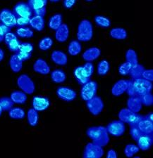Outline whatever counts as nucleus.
Segmentation results:
<instances>
[{
	"instance_id": "obj_44",
	"label": "nucleus",
	"mask_w": 153,
	"mask_h": 158,
	"mask_svg": "<svg viewBox=\"0 0 153 158\" xmlns=\"http://www.w3.org/2000/svg\"><path fill=\"white\" fill-rule=\"evenodd\" d=\"M83 68L85 73L88 77L91 78L92 75H93L94 73V65L91 62H86L84 65L83 66Z\"/></svg>"
},
{
	"instance_id": "obj_41",
	"label": "nucleus",
	"mask_w": 153,
	"mask_h": 158,
	"mask_svg": "<svg viewBox=\"0 0 153 158\" xmlns=\"http://www.w3.org/2000/svg\"><path fill=\"white\" fill-rule=\"evenodd\" d=\"M141 103L145 106H151L153 104V96L151 93H147L139 96Z\"/></svg>"
},
{
	"instance_id": "obj_36",
	"label": "nucleus",
	"mask_w": 153,
	"mask_h": 158,
	"mask_svg": "<svg viewBox=\"0 0 153 158\" xmlns=\"http://www.w3.org/2000/svg\"><path fill=\"white\" fill-rule=\"evenodd\" d=\"M53 45V40L51 37H46L42 38V39L40 41L39 44H38V47L39 49L42 51H47L50 49Z\"/></svg>"
},
{
	"instance_id": "obj_28",
	"label": "nucleus",
	"mask_w": 153,
	"mask_h": 158,
	"mask_svg": "<svg viewBox=\"0 0 153 158\" xmlns=\"http://www.w3.org/2000/svg\"><path fill=\"white\" fill-rule=\"evenodd\" d=\"M51 79L55 83H63L66 80V75L62 70H55L51 73Z\"/></svg>"
},
{
	"instance_id": "obj_35",
	"label": "nucleus",
	"mask_w": 153,
	"mask_h": 158,
	"mask_svg": "<svg viewBox=\"0 0 153 158\" xmlns=\"http://www.w3.org/2000/svg\"><path fill=\"white\" fill-rule=\"evenodd\" d=\"M18 37L21 38H30L33 36V31L27 27H19L16 30V34Z\"/></svg>"
},
{
	"instance_id": "obj_8",
	"label": "nucleus",
	"mask_w": 153,
	"mask_h": 158,
	"mask_svg": "<svg viewBox=\"0 0 153 158\" xmlns=\"http://www.w3.org/2000/svg\"><path fill=\"white\" fill-rule=\"evenodd\" d=\"M104 155L103 147L92 143L86 145L83 152V158H101Z\"/></svg>"
},
{
	"instance_id": "obj_59",
	"label": "nucleus",
	"mask_w": 153,
	"mask_h": 158,
	"mask_svg": "<svg viewBox=\"0 0 153 158\" xmlns=\"http://www.w3.org/2000/svg\"><path fill=\"white\" fill-rule=\"evenodd\" d=\"M86 2H93V0H85Z\"/></svg>"
},
{
	"instance_id": "obj_15",
	"label": "nucleus",
	"mask_w": 153,
	"mask_h": 158,
	"mask_svg": "<svg viewBox=\"0 0 153 158\" xmlns=\"http://www.w3.org/2000/svg\"><path fill=\"white\" fill-rule=\"evenodd\" d=\"M142 134L152 135L153 134V122L147 119L145 116L139 121L136 125Z\"/></svg>"
},
{
	"instance_id": "obj_16",
	"label": "nucleus",
	"mask_w": 153,
	"mask_h": 158,
	"mask_svg": "<svg viewBox=\"0 0 153 158\" xmlns=\"http://www.w3.org/2000/svg\"><path fill=\"white\" fill-rule=\"evenodd\" d=\"M33 70L35 72L42 75H46L50 73V68L44 59L38 58L33 64Z\"/></svg>"
},
{
	"instance_id": "obj_26",
	"label": "nucleus",
	"mask_w": 153,
	"mask_h": 158,
	"mask_svg": "<svg viewBox=\"0 0 153 158\" xmlns=\"http://www.w3.org/2000/svg\"><path fill=\"white\" fill-rule=\"evenodd\" d=\"M10 98L14 102V103L24 104L27 101V96L24 91H14L11 94Z\"/></svg>"
},
{
	"instance_id": "obj_2",
	"label": "nucleus",
	"mask_w": 153,
	"mask_h": 158,
	"mask_svg": "<svg viewBox=\"0 0 153 158\" xmlns=\"http://www.w3.org/2000/svg\"><path fill=\"white\" fill-rule=\"evenodd\" d=\"M86 134L92 140L93 143L102 147L106 146L110 140L107 130L106 127L103 126L90 127L87 129Z\"/></svg>"
},
{
	"instance_id": "obj_9",
	"label": "nucleus",
	"mask_w": 153,
	"mask_h": 158,
	"mask_svg": "<svg viewBox=\"0 0 153 158\" xmlns=\"http://www.w3.org/2000/svg\"><path fill=\"white\" fill-rule=\"evenodd\" d=\"M0 23L12 28L16 25V16L11 10L2 9L0 11Z\"/></svg>"
},
{
	"instance_id": "obj_6",
	"label": "nucleus",
	"mask_w": 153,
	"mask_h": 158,
	"mask_svg": "<svg viewBox=\"0 0 153 158\" xmlns=\"http://www.w3.org/2000/svg\"><path fill=\"white\" fill-rule=\"evenodd\" d=\"M17 85L22 91L26 94H32L35 90V86L33 81L25 74H23L18 77Z\"/></svg>"
},
{
	"instance_id": "obj_56",
	"label": "nucleus",
	"mask_w": 153,
	"mask_h": 158,
	"mask_svg": "<svg viewBox=\"0 0 153 158\" xmlns=\"http://www.w3.org/2000/svg\"><path fill=\"white\" fill-rule=\"evenodd\" d=\"M145 117L147 119H150V120H151V121L153 122V113H149L148 114H147V115H145Z\"/></svg>"
},
{
	"instance_id": "obj_4",
	"label": "nucleus",
	"mask_w": 153,
	"mask_h": 158,
	"mask_svg": "<svg viewBox=\"0 0 153 158\" xmlns=\"http://www.w3.org/2000/svg\"><path fill=\"white\" fill-rule=\"evenodd\" d=\"M142 117L143 116L136 113H133L128 108L121 109L119 113V120L123 122L124 123L129 124L130 127L136 126Z\"/></svg>"
},
{
	"instance_id": "obj_46",
	"label": "nucleus",
	"mask_w": 153,
	"mask_h": 158,
	"mask_svg": "<svg viewBox=\"0 0 153 158\" xmlns=\"http://www.w3.org/2000/svg\"><path fill=\"white\" fill-rule=\"evenodd\" d=\"M21 52L32 53L33 51V45L29 42H23L21 43L19 47V50Z\"/></svg>"
},
{
	"instance_id": "obj_55",
	"label": "nucleus",
	"mask_w": 153,
	"mask_h": 158,
	"mask_svg": "<svg viewBox=\"0 0 153 158\" xmlns=\"http://www.w3.org/2000/svg\"><path fill=\"white\" fill-rule=\"evenodd\" d=\"M4 58V52L2 49H0V62L3 60Z\"/></svg>"
},
{
	"instance_id": "obj_40",
	"label": "nucleus",
	"mask_w": 153,
	"mask_h": 158,
	"mask_svg": "<svg viewBox=\"0 0 153 158\" xmlns=\"http://www.w3.org/2000/svg\"><path fill=\"white\" fill-rule=\"evenodd\" d=\"M14 106V102L9 97L0 98V106L3 111H7L11 109Z\"/></svg>"
},
{
	"instance_id": "obj_3",
	"label": "nucleus",
	"mask_w": 153,
	"mask_h": 158,
	"mask_svg": "<svg viewBox=\"0 0 153 158\" xmlns=\"http://www.w3.org/2000/svg\"><path fill=\"white\" fill-rule=\"evenodd\" d=\"M93 27L90 20L84 19L78 24L76 37L80 42H88L93 37Z\"/></svg>"
},
{
	"instance_id": "obj_21",
	"label": "nucleus",
	"mask_w": 153,
	"mask_h": 158,
	"mask_svg": "<svg viewBox=\"0 0 153 158\" xmlns=\"http://www.w3.org/2000/svg\"><path fill=\"white\" fill-rule=\"evenodd\" d=\"M51 59L56 65H65L68 63V57L62 51L55 50L51 54Z\"/></svg>"
},
{
	"instance_id": "obj_14",
	"label": "nucleus",
	"mask_w": 153,
	"mask_h": 158,
	"mask_svg": "<svg viewBox=\"0 0 153 158\" xmlns=\"http://www.w3.org/2000/svg\"><path fill=\"white\" fill-rule=\"evenodd\" d=\"M33 108L35 110L43 111L47 110L50 106V101L49 98L43 97V96H35L33 98Z\"/></svg>"
},
{
	"instance_id": "obj_13",
	"label": "nucleus",
	"mask_w": 153,
	"mask_h": 158,
	"mask_svg": "<svg viewBox=\"0 0 153 158\" xmlns=\"http://www.w3.org/2000/svg\"><path fill=\"white\" fill-rule=\"evenodd\" d=\"M130 84V80H120L117 81L114 84L111 88V94L112 95L119 97L125 93L128 89Z\"/></svg>"
},
{
	"instance_id": "obj_49",
	"label": "nucleus",
	"mask_w": 153,
	"mask_h": 158,
	"mask_svg": "<svg viewBox=\"0 0 153 158\" xmlns=\"http://www.w3.org/2000/svg\"><path fill=\"white\" fill-rule=\"evenodd\" d=\"M142 77L145 80H148L150 81H152L153 80V70H144L142 74Z\"/></svg>"
},
{
	"instance_id": "obj_32",
	"label": "nucleus",
	"mask_w": 153,
	"mask_h": 158,
	"mask_svg": "<svg viewBox=\"0 0 153 158\" xmlns=\"http://www.w3.org/2000/svg\"><path fill=\"white\" fill-rule=\"evenodd\" d=\"M9 115L11 119H22L25 118V113L21 108H11L9 110Z\"/></svg>"
},
{
	"instance_id": "obj_52",
	"label": "nucleus",
	"mask_w": 153,
	"mask_h": 158,
	"mask_svg": "<svg viewBox=\"0 0 153 158\" xmlns=\"http://www.w3.org/2000/svg\"><path fill=\"white\" fill-rule=\"evenodd\" d=\"M76 0H63V5L66 9H71L76 4Z\"/></svg>"
},
{
	"instance_id": "obj_48",
	"label": "nucleus",
	"mask_w": 153,
	"mask_h": 158,
	"mask_svg": "<svg viewBox=\"0 0 153 158\" xmlns=\"http://www.w3.org/2000/svg\"><path fill=\"white\" fill-rule=\"evenodd\" d=\"M11 31V28L6 26L4 24L0 23V42H2L4 40V36L7 32Z\"/></svg>"
},
{
	"instance_id": "obj_38",
	"label": "nucleus",
	"mask_w": 153,
	"mask_h": 158,
	"mask_svg": "<svg viewBox=\"0 0 153 158\" xmlns=\"http://www.w3.org/2000/svg\"><path fill=\"white\" fill-rule=\"evenodd\" d=\"M48 0H28V4L31 8L33 11L38 9L45 7L47 4Z\"/></svg>"
},
{
	"instance_id": "obj_45",
	"label": "nucleus",
	"mask_w": 153,
	"mask_h": 158,
	"mask_svg": "<svg viewBox=\"0 0 153 158\" xmlns=\"http://www.w3.org/2000/svg\"><path fill=\"white\" fill-rule=\"evenodd\" d=\"M142 134L138 128L136 126H132L130 129V135L131 138L134 140L135 141H137V140L139 139V137L141 136Z\"/></svg>"
},
{
	"instance_id": "obj_10",
	"label": "nucleus",
	"mask_w": 153,
	"mask_h": 158,
	"mask_svg": "<svg viewBox=\"0 0 153 158\" xmlns=\"http://www.w3.org/2000/svg\"><path fill=\"white\" fill-rule=\"evenodd\" d=\"M109 135L116 137H119L124 134L126 127L121 120H114L109 123L106 127Z\"/></svg>"
},
{
	"instance_id": "obj_47",
	"label": "nucleus",
	"mask_w": 153,
	"mask_h": 158,
	"mask_svg": "<svg viewBox=\"0 0 153 158\" xmlns=\"http://www.w3.org/2000/svg\"><path fill=\"white\" fill-rule=\"evenodd\" d=\"M30 18L16 17V25L18 27H24L29 25Z\"/></svg>"
},
{
	"instance_id": "obj_42",
	"label": "nucleus",
	"mask_w": 153,
	"mask_h": 158,
	"mask_svg": "<svg viewBox=\"0 0 153 158\" xmlns=\"http://www.w3.org/2000/svg\"><path fill=\"white\" fill-rule=\"evenodd\" d=\"M132 66L133 65L131 64V63L127 62V61L123 63L119 67V74H120L121 75H124V76L129 75V73L131 72V70L132 68Z\"/></svg>"
},
{
	"instance_id": "obj_7",
	"label": "nucleus",
	"mask_w": 153,
	"mask_h": 158,
	"mask_svg": "<svg viewBox=\"0 0 153 158\" xmlns=\"http://www.w3.org/2000/svg\"><path fill=\"white\" fill-rule=\"evenodd\" d=\"M86 106L89 112L94 116L99 115L104 108V102L99 96H94L93 98L86 101Z\"/></svg>"
},
{
	"instance_id": "obj_43",
	"label": "nucleus",
	"mask_w": 153,
	"mask_h": 158,
	"mask_svg": "<svg viewBox=\"0 0 153 158\" xmlns=\"http://www.w3.org/2000/svg\"><path fill=\"white\" fill-rule=\"evenodd\" d=\"M21 42H20L19 40L16 39L8 43V44H7V47H8V49L11 51V52L16 53L19 52V47H20V44H21Z\"/></svg>"
},
{
	"instance_id": "obj_30",
	"label": "nucleus",
	"mask_w": 153,
	"mask_h": 158,
	"mask_svg": "<svg viewBox=\"0 0 153 158\" xmlns=\"http://www.w3.org/2000/svg\"><path fill=\"white\" fill-rule=\"evenodd\" d=\"M27 119L29 125L31 127H35L38 123L39 115L37 110L34 108H30L28 110L27 113Z\"/></svg>"
},
{
	"instance_id": "obj_58",
	"label": "nucleus",
	"mask_w": 153,
	"mask_h": 158,
	"mask_svg": "<svg viewBox=\"0 0 153 158\" xmlns=\"http://www.w3.org/2000/svg\"><path fill=\"white\" fill-rule=\"evenodd\" d=\"M2 112H3V110H2V108H1V106H0V116L2 115Z\"/></svg>"
},
{
	"instance_id": "obj_57",
	"label": "nucleus",
	"mask_w": 153,
	"mask_h": 158,
	"mask_svg": "<svg viewBox=\"0 0 153 158\" xmlns=\"http://www.w3.org/2000/svg\"><path fill=\"white\" fill-rule=\"evenodd\" d=\"M60 0H50V2H54V3H55V2H59Z\"/></svg>"
},
{
	"instance_id": "obj_31",
	"label": "nucleus",
	"mask_w": 153,
	"mask_h": 158,
	"mask_svg": "<svg viewBox=\"0 0 153 158\" xmlns=\"http://www.w3.org/2000/svg\"><path fill=\"white\" fill-rule=\"evenodd\" d=\"M94 20L98 26L103 27V28H108L111 26V20L108 18L100 15H97L94 17Z\"/></svg>"
},
{
	"instance_id": "obj_37",
	"label": "nucleus",
	"mask_w": 153,
	"mask_h": 158,
	"mask_svg": "<svg viewBox=\"0 0 153 158\" xmlns=\"http://www.w3.org/2000/svg\"><path fill=\"white\" fill-rule=\"evenodd\" d=\"M126 60L127 62L131 63L132 65H134L138 63V58L136 52L133 49H129L126 53Z\"/></svg>"
},
{
	"instance_id": "obj_1",
	"label": "nucleus",
	"mask_w": 153,
	"mask_h": 158,
	"mask_svg": "<svg viewBox=\"0 0 153 158\" xmlns=\"http://www.w3.org/2000/svg\"><path fill=\"white\" fill-rule=\"evenodd\" d=\"M152 89V81L146 80L142 77L131 79L126 92L129 96H140L143 94L150 93Z\"/></svg>"
},
{
	"instance_id": "obj_17",
	"label": "nucleus",
	"mask_w": 153,
	"mask_h": 158,
	"mask_svg": "<svg viewBox=\"0 0 153 158\" xmlns=\"http://www.w3.org/2000/svg\"><path fill=\"white\" fill-rule=\"evenodd\" d=\"M68 36H69V28L65 23H62L55 30V39L59 42H65L68 40Z\"/></svg>"
},
{
	"instance_id": "obj_29",
	"label": "nucleus",
	"mask_w": 153,
	"mask_h": 158,
	"mask_svg": "<svg viewBox=\"0 0 153 158\" xmlns=\"http://www.w3.org/2000/svg\"><path fill=\"white\" fill-rule=\"evenodd\" d=\"M82 51V46L77 40L71 41L68 47V52L71 56H76Z\"/></svg>"
},
{
	"instance_id": "obj_24",
	"label": "nucleus",
	"mask_w": 153,
	"mask_h": 158,
	"mask_svg": "<svg viewBox=\"0 0 153 158\" xmlns=\"http://www.w3.org/2000/svg\"><path fill=\"white\" fill-rule=\"evenodd\" d=\"M9 65L14 73H19L22 70L23 61L20 59L16 53L12 55L9 60Z\"/></svg>"
},
{
	"instance_id": "obj_25",
	"label": "nucleus",
	"mask_w": 153,
	"mask_h": 158,
	"mask_svg": "<svg viewBox=\"0 0 153 158\" xmlns=\"http://www.w3.org/2000/svg\"><path fill=\"white\" fill-rule=\"evenodd\" d=\"M109 35L111 38L118 40H124L128 36L127 31L123 27H114L109 32Z\"/></svg>"
},
{
	"instance_id": "obj_22",
	"label": "nucleus",
	"mask_w": 153,
	"mask_h": 158,
	"mask_svg": "<svg viewBox=\"0 0 153 158\" xmlns=\"http://www.w3.org/2000/svg\"><path fill=\"white\" fill-rule=\"evenodd\" d=\"M73 75H74L76 78V80L81 85H83V84L90 80V78L88 77L85 71H84L83 66H78V67L76 68L74 70H73Z\"/></svg>"
},
{
	"instance_id": "obj_33",
	"label": "nucleus",
	"mask_w": 153,
	"mask_h": 158,
	"mask_svg": "<svg viewBox=\"0 0 153 158\" xmlns=\"http://www.w3.org/2000/svg\"><path fill=\"white\" fill-rule=\"evenodd\" d=\"M145 68L142 65L137 63V64L132 66V68L129 75H131L132 79H138L142 77V74Z\"/></svg>"
},
{
	"instance_id": "obj_12",
	"label": "nucleus",
	"mask_w": 153,
	"mask_h": 158,
	"mask_svg": "<svg viewBox=\"0 0 153 158\" xmlns=\"http://www.w3.org/2000/svg\"><path fill=\"white\" fill-rule=\"evenodd\" d=\"M56 93L60 99L67 102L74 101L77 96L76 91L67 86H59L57 88Z\"/></svg>"
},
{
	"instance_id": "obj_18",
	"label": "nucleus",
	"mask_w": 153,
	"mask_h": 158,
	"mask_svg": "<svg viewBox=\"0 0 153 158\" xmlns=\"http://www.w3.org/2000/svg\"><path fill=\"white\" fill-rule=\"evenodd\" d=\"M136 142L140 149L142 150H147L152 146L153 136L152 135L142 134Z\"/></svg>"
},
{
	"instance_id": "obj_51",
	"label": "nucleus",
	"mask_w": 153,
	"mask_h": 158,
	"mask_svg": "<svg viewBox=\"0 0 153 158\" xmlns=\"http://www.w3.org/2000/svg\"><path fill=\"white\" fill-rule=\"evenodd\" d=\"M16 39H18L17 35L16 34H14V32H11V31H10L9 32H7L6 35L4 36V41L5 42V43L7 44L10 42H11V41L16 40Z\"/></svg>"
},
{
	"instance_id": "obj_19",
	"label": "nucleus",
	"mask_w": 153,
	"mask_h": 158,
	"mask_svg": "<svg viewBox=\"0 0 153 158\" xmlns=\"http://www.w3.org/2000/svg\"><path fill=\"white\" fill-rule=\"evenodd\" d=\"M126 105L127 108L129 109L132 112H133V113H136L141 111L142 106L141 99H140L139 96H129L126 102Z\"/></svg>"
},
{
	"instance_id": "obj_20",
	"label": "nucleus",
	"mask_w": 153,
	"mask_h": 158,
	"mask_svg": "<svg viewBox=\"0 0 153 158\" xmlns=\"http://www.w3.org/2000/svg\"><path fill=\"white\" fill-rule=\"evenodd\" d=\"M101 54V50L98 47H91L84 52L82 58L86 62H91L99 57Z\"/></svg>"
},
{
	"instance_id": "obj_27",
	"label": "nucleus",
	"mask_w": 153,
	"mask_h": 158,
	"mask_svg": "<svg viewBox=\"0 0 153 158\" xmlns=\"http://www.w3.org/2000/svg\"><path fill=\"white\" fill-rule=\"evenodd\" d=\"M62 24V15L56 14L50 17L48 22V26L51 30H56Z\"/></svg>"
},
{
	"instance_id": "obj_53",
	"label": "nucleus",
	"mask_w": 153,
	"mask_h": 158,
	"mask_svg": "<svg viewBox=\"0 0 153 158\" xmlns=\"http://www.w3.org/2000/svg\"><path fill=\"white\" fill-rule=\"evenodd\" d=\"M33 14H35V16H39L44 17L46 14V6L36 9V10H34V11H33Z\"/></svg>"
},
{
	"instance_id": "obj_54",
	"label": "nucleus",
	"mask_w": 153,
	"mask_h": 158,
	"mask_svg": "<svg viewBox=\"0 0 153 158\" xmlns=\"http://www.w3.org/2000/svg\"><path fill=\"white\" fill-rule=\"evenodd\" d=\"M107 158H117L116 152L113 149H110L107 153Z\"/></svg>"
},
{
	"instance_id": "obj_11",
	"label": "nucleus",
	"mask_w": 153,
	"mask_h": 158,
	"mask_svg": "<svg viewBox=\"0 0 153 158\" xmlns=\"http://www.w3.org/2000/svg\"><path fill=\"white\" fill-rule=\"evenodd\" d=\"M12 11L16 17L31 18L33 14V10L29 6V5L28 3L23 2H19L15 5Z\"/></svg>"
},
{
	"instance_id": "obj_5",
	"label": "nucleus",
	"mask_w": 153,
	"mask_h": 158,
	"mask_svg": "<svg viewBox=\"0 0 153 158\" xmlns=\"http://www.w3.org/2000/svg\"><path fill=\"white\" fill-rule=\"evenodd\" d=\"M98 83L95 81L89 80L83 84L81 89V97L83 101H87L96 96L98 91Z\"/></svg>"
},
{
	"instance_id": "obj_39",
	"label": "nucleus",
	"mask_w": 153,
	"mask_h": 158,
	"mask_svg": "<svg viewBox=\"0 0 153 158\" xmlns=\"http://www.w3.org/2000/svg\"><path fill=\"white\" fill-rule=\"evenodd\" d=\"M140 148L138 146H136L133 144H129L127 145L124 149V154L127 157H131L134 155L139 152Z\"/></svg>"
},
{
	"instance_id": "obj_50",
	"label": "nucleus",
	"mask_w": 153,
	"mask_h": 158,
	"mask_svg": "<svg viewBox=\"0 0 153 158\" xmlns=\"http://www.w3.org/2000/svg\"><path fill=\"white\" fill-rule=\"evenodd\" d=\"M18 55V56L19 57L20 59H21L23 62L25 60H27L30 59L32 56V53H28V52H21V51H19V52L16 53Z\"/></svg>"
},
{
	"instance_id": "obj_34",
	"label": "nucleus",
	"mask_w": 153,
	"mask_h": 158,
	"mask_svg": "<svg viewBox=\"0 0 153 158\" xmlns=\"http://www.w3.org/2000/svg\"><path fill=\"white\" fill-rule=\"evenodd\" d=\"M110 70V65L107 60H103L98 65V74L100 76L106 75Z\"/></svg>"
},
{
	"instance_id": "obj_23",
	"label": "nucleus",
	"mask_w": 153,
	"mask_h": 158,
	"mask_svg": "<svg viewBox=\"0 0 153 158\" xmlns=\"http://www.w3.org/2000/svg\"><path fill=\"white\" fill-rule=\"evenodd\" d=\"M45 19L42 16H34L30 19L29 25L37 31H42L45 28Z\"/></svg>"
}]
</instances>
